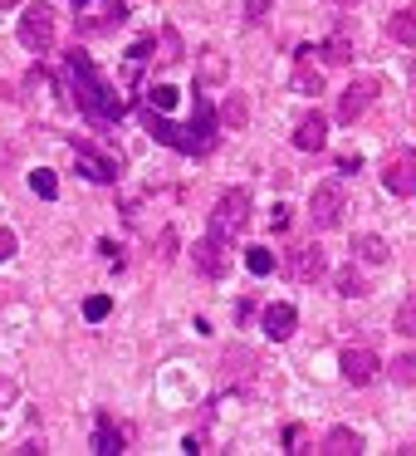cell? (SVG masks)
<instances>
[{
	"mask_svg": "<svg viewBox=\"0 0 416 456\" xmlns=\"http://www.w3.org/2000/svg\"><path fill=\"white\" fill-rule=\"evenodd\" d=\"M69 74H74V89H79V109L89 113L93 123H118L123 113H128L123 94H113V84L103 79L99 64H93L84 50H74V54H69Z\"/></svg>",
	"mask_w": 416,
	"mask_h": 456,
	"instance_id": "1",
	"label": "cell"
},
{
	"mask_svg": "<svg viewBox=\"0 0 416 456\" xmlns=\"http://www.w3.org/2000/svg\"><path fill=\"white\" fill-rule=\"evenodd\" d=\"M245 221H250V191H240V187L220 191L216 211H211V236L236 240V231H245Z\"/></svg>",
	"mask_w": 416,
	"mask_h": 456,
	"instance_id": "2",
	"label": "cell"
},
{
	"mask_svg": "<svg viewBox=\"0 0 416 456\" xmlns=\"http://www.w3.org/2000/svg\"><path fill=\"white\" fill-rule=\"evenodd\" d=\"M20 45L30 54H50L54 50V11L50 5H30L20 15Z\"/></svg>",
	"mask_w": 416,
	"mask_h": 456,
	"instance_id": "3",
	"label": "cell"
},
{
	"mask_svg": "<svg viewBox=\"0 0 416 456\" xmlns=\"http://www.w3.org/2000/svg\"><path fill=\"white\" fill-rule=\"evenodd\" d=\"M211 148H216V113H211L206 99H196V113H191V123L181 128L177 152H211Z\"/></svg>",
	"mask_w": 416,
	"mask_h": 456,
	"instance_id": "4",
	"label": "cell"
},
{
	"mask_svg": "<svg viewBox=\"0 0 416 456\" xmlns=\"http://www.w3.org/2000/svg\"><path fill=\"white\" fill-rule=\"evenodd\" d=\"M382 187L392 197H416V158L412 152H392L382 162Z\"/></svg>",
	"mask_w": 416,
	"mask_h": 456,
	"instance_id": "5",
	"label": "cell"
},
{
	"mask_svg": "<svg viewBox=\"0 0 416 456\" xmlns=\"http://www.w3.org/2000/svg\"><path fill=\"white\" fill-rule=\"evenodd\" d=\"M308 216H314V226H338V216H343V182H318L314 197H308Z\"/></svg>",
	"mask_w": 416,
	"mask_h": 456,
	"instance_id": "6",
	"label": "cell"
},
{
	"mask_svg": "<svg viewBox=\"0 0 416 456\" xmlns=\"http://www.w3.org/2000/svg\"><path fill=\"white\" fill-rule=\"evenodd\" d=\"M230 240H220V236H206V240H196V250H191V260H196V270L206 280H220L230 270Z\"/></svg>",
	"mask_w": 416,
	"mask_h": 456,
	"instance_id": "7",
	"label": "cell"
},
{
	"mask_svg": "<svg viewBox=\"0 0 416 456\" xmlns=\"http://www.w3.org/2000/svg\"><path fill=\"white\" fill-rule=\"evenodd\" d=\"M74 162H79V172L89 182H113V177H118V158L99 152L93 142H74Z\"/></svg>",
	"mask_w": 416,
	"mask_h": 456,
	"instance_id": "8",
	"label": "cell"
},
{
	"mask_svg": "<svg viewBox=\"0 0 416 456\" xmlns=\"http://www.w3.org/2000/svg\"><path fill=\"white\" fill-rule=\"evenodd\" d=\"M377 373H382V358H377L372 348H348V354H343V378L353 387L377 383Z\"/></svg>",
	"mask_w": 416,
	"mask_h": 456,
	"instance_id": "9",
	"label": "cell"
},
{
	"mask_svg": "<svg viewBox=\"0 0 416 456\" xmlns=\"http://www.w3.org/2000/svg\"><path fill=\"white\" fill-rule=\"evenodd\" d=\"M372 94H377V79H357V84H348L343 99H338V118H343V123L363 118L367 103H372Z\"/></svg>",
	"mask_w": 416,
	"mask_h": 456,
	"instance_id": "10",
	"label": "cell"
},
{
	"mask_svg": "<svg viewBox=\"0 0 416 456\" xmlns=\"http://www.w3.org/2000/svg\"><path fill=\"white\" fill-rule=\"evenodd\" d=\"M294 324H299V309L294 305H269L265 309V334L275 338V344H284V338L294 334Z\"/></svg>",
	"mask_w": 416,
	"mask_h": 456,
	"instance_id": "11",
	"label": "cell"
},
{
	"mask_svg": "<svg viewBox=\"0 0 416 456\" xmlns=\"http://www.w3.org/2000/svg\"><path fill=\"white\" fill-rule=\"evenodd\" d=\"M289 275H294V280H318V275H324V250H318V246H299L294 256H289Z\"/></svg>",
	"mask_w": 416,
	"mask_h": 456,
	"instance_id": "12",
	"label": "cell"
},
{
	"mask_svg": "<svg viewBox=\"0 0 416 456\" xmlns=\"http://www.w3.org/2000/svg\"><path fill=\"white\" fill-rule=\"evenodd\" d=\"M324 142H328V123L318 118V113H308V118L294 128V148H299V152H318Z\"/></svg>",
	"mask_w": 416,
	"mask_h": 456,
	"instance_id": "13",
	"label": "cell"
},
{
	"mask_svg": "<svg viewBox=\"0 0 416 456\" xmlns=\"http://www.w3.org/2000/svg\"><path fill=\"white\" fill-rule=\"evenodd\" d=\"M324 456H357L363 452V436L357 432H348V427H333V432L324 436V446H318Z\"/></svg>",
	"mask_w": 416,
	"mask_h": 456,
	"instance_id": "14",
	"label": "cell"
},
{
	"mask_svg": "<svg viewBox=\"0 0 416 456\" xmlns=\"http://www.w3.org/2000/svg\"><path fill=\"white\" fill-rule=\"evenodd\" d=\"M93 452L99 456H118L123 452V432L108 412H99V432H93Z\"/></svg>",
	"mask_w": 416,
	"mask_h": 456,
	"instance_id": "15",
	"label": "cell"
},
{
	"mask_svg": "<svg viewBox=\"0 0 416 456\" xmlns=\"http://www.w3.org/2000/svg\"><path fill=\"white\" fill-rule=\"evenodd\" d=\"M294 89L299 94H324V74L308 64V45L299 50V64H294Z\"/></svg>",
	"mask_w": 416,
	"mask_h": 456,
	"instance_id": "16",
	"label": "cell"
},
{
	"mask_svg": "<svg viewBox=\"0 0 416 456\" xmlns=\"http://www.w3.org/2000/svg\"><path fill=\"white\" fill-rule=\"evenodd\" d=\"M387 35H392L396 45H416V5H406V11H396L392 20H387Z\"/></svg>",
	"mask_w": 416,
	"mask_h": 456,
	"instance_id": "17",
	"label": "cell"
},
{
	"mask_svg": "<svg viewBox=\"0 0 416 456\" xmlns=\"http://www.w3.org/2000/svg\"><path fill=\"white\" fill-rule=\"evenodd\" d=\"M123 11H128L123 0H103V15H93V20H84L79 30H84V35H99V30H108V25H118V20H123Z\"/></svg>",
	"mask_w": 416,
	"mask_h": 456,
	"instance_id": "18",
	"label": "cell"
},
{
	"mask_svg": "<svg viewBox=\"0 0 416 456\" xmlns=\"http://www.w3.org/2000/svg\"><path fill=\"white\" fill-rule=\"evenodd\" d=\"M353 250H357V260H367V265H382L387 260V240L382 236H357Z\"/></svg>",
	"mask_w": 416,
	"mask_h": 456,
	"instance_id": "19",
	"label": "cell"
},
{
	"mask_svg": "<svg viewBox=\"0 0 416 456\" xmlns=\"http://www.w3.org/2000/svg\"><path fill=\"white\" fill-rule=\"evenodd\" d=\"M333 285H338V295H343V299H357V295H367V280L357 275L353 265H343V270H338V280H333Z\"/></svg>",
	"mask_w": 416,
	"mask_h": 456,
	"instance_id": "20",
	"label": "cell"
},
{
	"mask_svg": "<svg viewBox=\"0 0 416 456\" xmlns=\"http://www.w3.org/2000/svg\"><path fill=\"white\" fill-rule=\"evenodd\" d=\"M201 79H206V84L226 79V54H220V50H201Z\"/></svg>",
	"mask_w": 416,
	"mask_h": 456,
	"instance_id": "21",
	"label": "cell"
},
{
	"mask_svg": "<svg viewBox=\"0 0 416 456\" xmlns=\"http://www.w3.org/2000/svg\"><path fill=\"white\" fill-rule=\"evenodd\" d=\"M30 187H35V191H40V197H44V201H54V197H60V177H54V172H50V167H40V172H30Z\"/></svg>",
	"mask_w": 416,
	"mask_h": 456,
	"instance_id": "22",
	"label": "cell"
},
{
	"mask_svg": "<svg viewBox=\"0 0 416 456\" xmlns=\"http://www.w3.org/2000/svg\"><path fill=\"white\" fill-rule=\"evenodd\" d=\"M245 270L250 275H269V270H275V256H269L265 246H250L245 250Z\"/></svg>",
	"mask_w": 416,
	"mask_h": 456,
	"instance_id": "23",
	"label": "cell"
},
{
	"mask_svg": "<svg viewBox=\"0 0 416 456\" xmlns=\"http://www.w3.org/2000/svg\"><path fill=\"white\" fill-rule=\"evenodd\" d=\"M392 329H396V334H416V295H406V299H402V309H396Z\"/></svg>",
	"mask_w": 416,
	"mask_h": 456,
	"instance_id": "24",
	"label": "cell"
},
{
	"mask_svg": "<svg viewBox=\"0 0 416 456\" xmlns=\"http://www.w3.org/2000/svg\"><path fill=\"white\" fill-rule=\"evenodd\" d=\"M162 64H177L181 60V35L172 30V25H162V54H157Z\"/></svg>",
	"mask_w": 416,
	"mask_h": 456,
	"instance_id": "25",
	"label": "cell"
},
{
	"mask_svg": "<svg viewBox=\"0 0 416 456\" xmlns=\"http://www.w3.org/2000/svg\"><path fill=\"white\" fill-rule=\"evenodd\" d=\"M318 54H324L328 64H348V60H353V45H348L343 35H333V40H328V45H324V50H318Z\"/></svg>",
	"mask_w": 416,
	"mask_h": 456,
	"instance_id": "26",
	"label": "cell"
},
{
	"mask_svg": "<svg viewBox=\"0 0 416 456\" xmlns=\"http://www.w3.org/2000/svg\"><path fill=\"white\" fill-rule=\"evenodd\" d=\"M245 118H250L245 99H236V94H230V99H226V109H220V123H230V128H240Z\"/></svg>",
	"mask_w": 416,
	"mask_h": 456,
	"instance_id": "27",
	"label": "cell"
},
{
	"mask_svg": "<svg viewBox=\"0 0 416 456\" xmlns=\"http://www.w3.org/2000/svg\"><path fill=\"white\" fill-rule=\"evenodd\" d=\"M108 309H113L108 295H89V299H84V319H93V324H99V319H108Z\"/></svg>",
	"mask_w": 416,
	"mask_h": 456,
	"instance_id": "28",
	"label": "cell"
},
{
	"mask_svg": "<svg viewBox=\"0 0 416 456\" xmlns=\"http://www.w3.org/2000/svg\"><path fill=\"white\" fill-rule=\"evenodd\" d=\"M392 378H396V383H416V354L392 358Z\"/></svg>",
	"mask_w": 416,
	"mask_h": 456,
	"instance_id": "29",
	"label": "cell"
},
{
	"mask_svg": "<svg viewBox=\"0 0 416 456\" xmlns=\"http://www.w3.org/2000/svg\"><path fill=\"white\" fill-rule=\"evenodd\" d=\"M148 103H152L157 113H167L172 103H177V89H167V84H157V89H148Z\"/></svg>",
	"mask_w": 416,
	"mask_h": 456,
	"instance_id": "30",
	"label": "cell"
},
{
	"mask_svg": "<svg viewBox=\"0 0 416 456\" xmlns=\"http://www.w3.org/2000/svg\"><path fill=\"white\" fill-rule=\"evenodd\" d=\"M250 363H255V354H245V348H230V354H226L230 373H250Z\"/></svg>",
	"mask_w": 416,
	"mask_h": 456,
	"instance_id": "31",
	"label": "cell"
},
{
	"mask_svg": "<svg viewBox=\"0 0 416 456\" xmlns=\"http://www.w3.org/2000/svg\"><path fill=\"white\" fill-rule=\"evenodd\" d=\"M11 256H15V231L0 226V260H11Z\"/></svg>",
	"mask_w": 416,
	"mask_h": 456,
	"instance_id": "32",
	"label": "cell"
},
{
	"mask_svg": "<svg viewBox=\"0 0 416 456\" xmlns=\"http://www.w3.org/2000/svg\"><path fill=\"white\" fill-rule=\"evenodd\" d=\"M338 167H343V172H357V167H363V158H357V152H343V158H338Z\"/></svg>",
	"mask_w": 416,
	"mask_h": 456,
	"instance_id": "33",
	"label": "cell"
},
{
	"mask_svg": "<svg viewBox=\"0 0 416 456\" xmlns=\"http://www.w3.org/2000/svg\"><path fill=\"white\" fill-rule=\"evenodd\" d=\"M245 11H250V20H260L269 11V0H245Z\"/></svg>",
	"mask_w": 416,
	"mask_h": 456,
	"instance_id": "34",
	"label": "cell"
},
{
	"mask_svg": "<svg viewBox=\"0 0 416 456\" xmlns=\"http://www.w3.org/2000/svg\"><path fill=\"white\" fill-rule=\"evenodd\" d=\"M269 226H275V231H284V226H289V207H275V216H269Z\"/></svg>",
	"mask_w": 416,
	"mask_h": 456,
	"instance_id": "35",
	"label": "cell"
},
{
	"mask_svg": "<svg viewBox=\"0 0 416 456\" xmlns=\"http://www.w3.org/2000/svg\"><path fill=\"white\" fill-rule=\"evenodd\" d=\"M11 5H20V0H0V11H11Z\"/></svg>",
	"mask_w": 416,
	"mask_h": 456,
	"instance_id": "36",
	"label": "cell"
},
{
	"mask_svg": "<svg viewBox=\"0 0 416 456\" xmlns=\"http://www.w3.org/2000/svg\"><path fill=\"white\" fill-rule=\"evenodd\" d=\"M84 5H89V0H74V11H84Z\"/></svg>",
	"mask_w": 416,
	"mask_h": 456,
	"instance_id": "37",
	"label": "cell"
},
{
	"mask_svg": "<svg viewBox=\"0 0 416 456\" xmlns=\"http://www.w3.org/2000/svg\"><path fill=\"white\" fill-rule=\"evenodd\" d=\"M333 5H357V0H333Z\"/></svg>",
	"mask_w": 416,
	"mask_h": 456,
	"instance_id": "38",
	"label": "cell"
},
{
	"mask_svg": "<svg viewBox=\"0 0 416 456\" xmlns=\"http://www.w3.org/2000/svg\"><path fill=\"white\" fill-rule=\"evenodd\" d=\"M406 452H416V446H406Z\"/></svg>",
	"mask_w": 416,
	"mask_h": 456,
	"instance_id": "39",
	"label": "cell"
}]
</instances>
